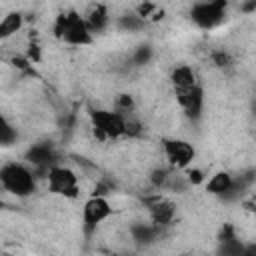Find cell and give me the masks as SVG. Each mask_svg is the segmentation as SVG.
I'll return each mask as SVG.
<instances>
[{"label": "cell", "mask_w": 256, "mask_h": 256, "mask_svg": "<svg viewBox=\"0 0 256 256\" xmlns=\"http://www.w3.org/2000/svg\"><path fill=\"white\" fill-rule=\"evenodd\" d=\"M0 186L18 198H26L36 190V174L22 162H8L0 168Z\"/></svg>", "instance_id": "6da1fadb"}, {"label": "cell", "mask_w": 256, "mask_h": 256, "mask_svg": "<svg viewBox=\"0 0 256 256\" xmlns=\"http://www.w3.org/2000/svg\"><path fill=\"white\" fill-rule=\"evenodd\" d=\"M54 36L68 46H88L92 44V32L88 30L84 16L78 12L60 14L54 22Z\"/></svg>", "instance_id": "7a4b0ae2"}, {"label": "cell", "mask_w": 256, "mask_h": 256, "mask_svg": "<svg viewBox=\"0 0 256 256\" xmlns=\"http://www.w3.org/2000/svg\"><path fill=\"white\" fill-rule=\"evenodd\" d=\"M44 178H46L48 190L52 194H58V196H64V198H78L80 182H78V174L72 168L56 164L46 172Z\"/></svg>", "instance_id": "3957f363"}, {"label": "cell", "mask_w": 256, "mask_h": 256, "mask_svg": "<svg viewBox=\"0 0 256 256\" xmlns=\"http://www.w3.org/2000/svg\"><path fill=\"white\" fill-rule=\"evenodd\" d=\"M90 122L94 128V134L100 140L108 138H120L124 136V116L118 110H92Z\"/></svg>", "instance_id": "277c9868"}, {"label": "cell", "mask_w": 256, "mask_h": 256, "mask_svg": "<svg viewBox=\"0 0 256 256\" xmlns=\"http://www.w3.org/2000/svg\"><path fill=\"white\" fill-rule=\"evenodd\" d=\"M226 8L228 4L224 0H214V2H196L190 8V18L192 22L202 28V30H212L218 24H222V20L226 18Z\"/></svg>", "instance_id": "5b68a950"}, {"label": "cell", "mask_w": 256, "mask_h": 256, "mask_svg": "<svg viewBox=\"0 0 256 256\" xmlns=\"http://www.w3.org/2000/svg\"><path fill=\"white\" fill-rule=\"evenodd\" d=\"M162 152H164V158L168 160L172 170L190 168L192 160L196 156L194 146L188 140H180V138H164L162 140Z\"/></svg>", "instance_id": "8992f818"}, {"label": "cell", "mask_w": 256, "mask_h": 256, "mask_svg": "<svg viewBox=\"0 0 256 256\" xmlns=\"http://www.w3.org/2000/svg\"><path fill=\"white\" fill-rule=\"evenodd\" d=\"M114 214L112 204L108 202L106 196H90L84 202L82 208V224H84V232L92 234L104 220H108Z\"/></svg>", "instance_id": "52a82bcc"}, {"label": "cell", "mask_w": 256, "mask_h": 256, "mask_svg": "<svg viewBox=\"0 0 256 256\" xmlns=\"http://www.w3.org/2000/svg\"><path fill=\"white\" fill-rule=\"evenodd\" d=\"M26 160L32 164L36 178H38V174H44V176H46V172H48L52 166L58 164V162H56V150L52 148V144H46V142H42V144H32V146L26 150Z\"/></svg>", "instance_id": "ba28073f"}, {"label": "cell", "mask_w": 256, "mask_h": 256, "mask_svg": "<svg viewBox=\"0 0 256 256\" xmlns=\"http://www.w3.org/2000/svg\"><path fill=\"white\" fill-rule=\"evenodd\" d=\"M176 98H178V104L182 106V110L188 118H194V120L200 118L202 108H204V90L200 84H194L186 90H178Z\"/></svg>", "instance_id": "9c48e42d"}, {"label": "cell", "mask_w": 256, "mask_h": 256, "mask_svg": "<svg viewBox=\"0 0 256 256\" xmlns=\"http://www.w3.org/2000/svg\"><path fill=\"white\" fill-rule=\"evenodd\" d=\"M146 206H148V212H150V218H152V224L164 228V226H170L174 216H176V208L172 202L164 200L162 196H150L146 198Z\"/></svg>", "instance_id": "30bf717a"}, {"label": "cell", "mask_w": 256, "mask_h": 256, "mask_svg": "<svg viewBox=\"0 0 256 256\" xmlns=\"http://www.w3.org/2000/svg\"><path fill=\"white\" fill-rule=\"evenodd\" d=\"M232 184H234V176L228 174V172H216L214 176L206 178V182H204L206 192L212 194V196H218L220 200H224L228 196Z\"/></svg>", "instance_id": "8fae6325"}, {"label": "cell", "mask_w": 256, "mask_h": 256, "mask_svg": "<svg viewBox=\"0 0 256 256\" xmlns=\"http://www.w3.org/2000/svg\"><path fill=\"white\" fill-rule=\"evenodd\" d=\"M84 22H86V26H88V30L92 34L94 32H102L108 26V22H110V16H108L106 6L104 4H94L88 10V14L84 16Z\"/></svg>", "instance_id": "7c38bea8"}, {"label": "cell", "mask_w": 256, "mask_h": 256, "mask_svg": "<svg viewBox=\"0 0 256 256\" xmlns=\"http://www.w3.org/2000/svg\"><path fill=\"white\" fill-rule=\"evenodd\" d=\"M170 80H172L176 92H178V90H186V88L198 84V80H196V72H194L188 64H180V66H176V68L172 70V74H170Z\"/></svg>", "instance_id": "4fadbf2b"}, {"label": "cell", "mask_w": 256, "mask_h": 256, "mask_svg": "<svg viewBox=\"0 0 256 256\" xmlns=\"http://www.w3.org/2000/svg\"><path fill=\"white\" fill-rule=\"evenodd\" d=\"M22 28V14L20 12H8L0 20V40H8L14 34H18Z\"/></svg>", "instance_id": "5bb4252c"}, {"label": "cell", "mask_w": 256, "mask_h": 256, "mask_svg": "<svg viewBox=\"0 0 256 256\" xmlns=\"http://www.w3.org/2000/svg\"><path fill=\"white\" fill-rule=\"evenodd\" d=\"M160 226L156 224H136L132 228V238L138 242V244H150L154 240H158V234H160Z\"/></svg>", "instance_id": "9a60e30c"}, {"label": "cell", "mask_w": 256, "mask_h": 256, "mask_svg": "<svg viewBox=\"0 0 256 256\" xmlns=\"http://www.w3.org/2000/svg\"><path fill=\"white\" fill-rule=\"evenodd\" d=\"M18 140V130L14 124L0 114V148H8Z\"/></svg>", "instance_id": "2e32d148"}, {"label": "cell", "mask_w": 256, "mask_h": 256, "mask_svg": "<svg viewBox=\"0 0 256 256\" xmlns=\"http://www.w3.org/2000/svg\"><path fill=\"white\" fill-rule=\"evenodd\" d=\"M146 20H142L138 14H124L118 18V28L124 32H138L140 28H144Z\"/></svg>", "instance_id": "e0dca14e"}, {"label": "cell", "mask_w": 256, "mask_h": 256, "mask_svg": "<svg viewBox=\"0 0 256 256\" xmlns=\"http://www.w3.org/2000/svg\"><path fill=\"white\" fill-rule=\"evenodd\" d=\"M170 174H172V168H154V170L150 172V184H152L154 188L164 190V186H166Z\"/></svg>", "instance_id": "ac0fdd59"}, {"label": "cell", "mask_w": 256, "mask_h": 256, "mask_svg": "<svg viewBox=\"0 0 256 256\" xmlns=\"http://www.w3.org/2000/svg\"><path fill=\"white\" fill-rule=\"evenodd\" d=\"M150 58H152V48H150V46H138V48L134 50V54H132V62H134L136 66L148 64Z\"/></svg>", "instance_id": "d6986e66"}, {"label": "cell", "mask_w": 256, "mask_h": 256, "mask_svg": "<svg viewBox=\"0 0 256 256\" xmlns=\"http://www.w3.org/2000/svg\"><path fill=\"white\" fill-rule=\"evenodd\" d=\"M186 180H188L190 186H196V184H204L206 176L200 168H186Z\"/></svg>", "instance_id": "ffe728a7"}, {"label": "cell", "mask_w": 256, "mask_h": 256, "mask_svg": "<svg viewBox=\"0 0 256 256\" xmlns=\"http://www.w3.org/2000/svg\"><path fill=\"white\" fill-rule=\"evenodd\" d=\"M212 62H214V66H218V68H226V66L232 64V58H230L226 52L218 50V52H212Z\"/></svg>", "instance_id": "44dd1931"}, {"label": "cell", "mask_w": 256, "mask_h": 256, "mask_svg": "<svg viewBox=\"0 0 256 256\" xmlns=\"http://www.w3.org/2000/svg\"><path fill=\"white\" fill-rule=\"evenodd\" d=\"M240 256H256V244H244V250Z\"/></svg>", "instance_id": "7402d4cb"}, {"label": "cell", "mask_w": 256, "mask_h": 256, "mask_svg": "<svg viewBox=\"0 0 256 256\" xmlns=\"http://www.w3.org/2000/svg\"><path fill=\"white\" fill-rule=\"evenodd\" d=\"M0 208H2V202H0Z\"/></svg>", "instance_id": "603a6c76"}]
</instances>
